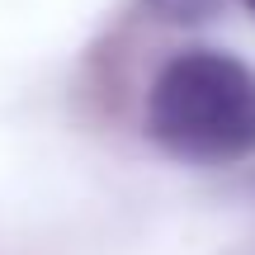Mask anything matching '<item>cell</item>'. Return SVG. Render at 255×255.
Masks as SVG:
<instances>
[{"instance_id":"7a4b0ae2","label":"cell","mask_w":255,"mask_h":255,"mask_svg":"<svg viewBox=\"0 0 255 255\" xmlns=\"http://www.w3.org/2000/svg\"><path fill=\"white\" fill-rule=\"evenodd\" d=\"M151 5L170 19H208L218 9V0H151Z\"/></svg>"},{"instance_id":"3957f363","label":"cell","mask_w":255,"mask_h":255,"mask_svg":"<svg viewBox=\"0 0 255 255\" xmlns=\"http://www.w3.org/2000/svg\"><path fill=\"white\" fill-rule=\"evenodd\" d=\"M246 5H251V9H255V0H246Z\"/></svg>"},{"instance_id":"6da1fadb","label":"cell","mask_w":255,"mask_h":255,"mask_svg":"<svg viewBox=\"0 0 255 255\" xmlns=\"http://www.w3.org/2000/svg\"><path fill=\"white\" fill-rule=\"evenodd\" d=\"M146 132L170 156L227 165L255 151V71L213 47L170 57L146 95Z\"/></svg>"}]
</instances>
